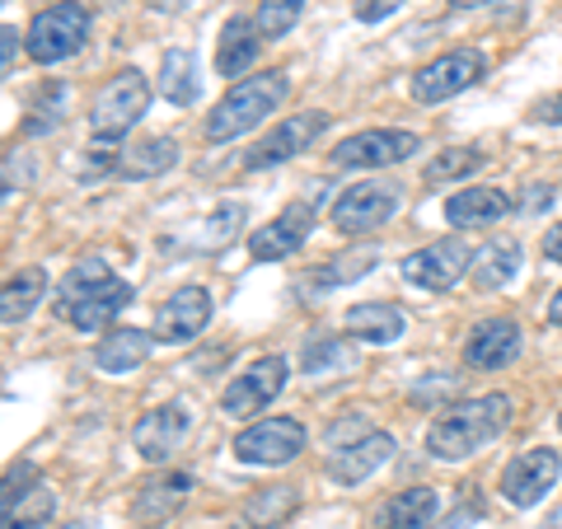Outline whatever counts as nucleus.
<instances>
[{"label": "nucleus", "instance_id": "f257e3e1", "mask_svg": "<svg viewBox=\"0 0 562 529\" xmlns=\"http://www.w3.org/2000/svg\"><path fill=\"white\" fill-rule=\"evenodd\" d=\"M132 305V281H122L103 258L76 262L57 286V319L80 333H103Z\"/></svg>", "mask_w": 562, "mask_h": 529}, {"label": "nucleus", "instance_id": "f03ea898", "mask_svg": "<svg viewBox=\"0 0 562 529\" xmlns=\"http://www.w3.org/2000/svg\"><path fill=\"white\" fill-rule=\"evenodd\" d=\"M516 417V403L506 394H483V398H469V403H454L441 417L431 421L427 431V450L436 460H469V454L487 450Z\"/></svg>", "mask_w": 562, "mask_h": 529}, {"label": "nucleus", "instance_id": "7ed1b4c3", "mask_svg": "<svg viewBox=\"0 0 562 529\" xmlns=\"http://www.w3.org/2000/svg\"><path fill=\"white\" fill-rule=\"evenodd\" d=\"M286 90H291V80L281 76V70H262V76H244V80H235L231 90H225V99L206 113L202 136L211 140V146H225V140H235V136H244V132H254L258 122H268V117L281 109Z\"/></svg>", "mask_w": 562, "mask_h": 529}, {"label": "nucleus", "instance_id": "20e7f679", "mask_svg": "<svg viewBox=\"0 0 562 529\" xmlns=\"http://www.w3.org/2000/svg\"><path fill=\"white\" fill-rule=\"evenodd\" d=\"M90 24L94 14L85 0H57V5H47L33 14V24L24 33V52L29 61L38 66H57L66 57H76V52L85 47V38H90Z\"/></svg>", "mask_w": 562, "mask_h": 529}, {"label": "nucleus", "instance_id": "39448f33", "mask_svg": "<svg viewBox=\"0 0 562 529\" xmlns=\"http://www.w3.org/2000/svg\"><path fill=\"white\" fill-rule=\"evenodd\" d=\"M146 109H150V80L140 76L136 66H127V70H117V76L94 94L90 132L109 136V140H122L140 117H146Z\"/></svg>", "mask_w": 562, "mask_h": 529}, {"label": "nucleus", "instance_id": "423d86ee", "mask_svg": "<svg viewBox=\"0 0 562 529\" xmlns=\"http://www.w3.org/2000/svg\"><path fill=\"white\" fill-rule=\"evenodd\" d=\"M305 440H310V431L295 417H268L235 436V460L258 464V469H281V464L301 460Z\"/></svg>", "mask_w": 562, "mask_h": 529}, {"label": "nucleus", "instance_id": "0eeeda50", "mask_svg": "<svg viewBox=\"0 0 562 529\" xmlns=\"http://www.w3.org/2000/svg\"><path fill=\"white\" fill-rule=\"evenodd\" d=\"M483 76H487V57H483V52H473V47L446 52V57H436V61H427L422 70H413L408 94L417 103H446L454 94H464L469 85H479Z\"/></svg>", "mask_w": 562, "mask_h": 529}, {"label": "nucleus", "instance_id": "6e6552de", "mask_svg": "<svg viewBox=\"0 0 562 529\" xmlns=\"http://www.w3.org/2000/svg\"><path fill=\"white\" fill-rule=\"evenodd\" d=\"M398 206H403L398 183L366 179V183H351L342 198L333 202V225H338L342 235H375L380 225L394 221Z\"/></svg>", "mask_w": 562, "mask_h": 529}, {"label": "nucleus", "instance_id": "1a4fd4ad", "mask_svg": "<svg viewBox=\"0 0 562 529\" xmlns=\"http://www.w3.org/2000/svg\"><path fill=\"white\" fill-rule=\"evenodd\" d=\"M422 150V136L417 132H403V127H371V132H357L333 146V165L338 169H384V165H403Z\"/></svg>", "mask_w": 562, "mask_h": 529}, {"label": "nucleus", "instance_id": "9d476101", "mask_svg": "<svg viewBox=\"0 0 562 529\" xmlns=\"http://www.w3.org/2000/svg\"><path fill=\"white\" fill-rule=\"evenodd\" d=\"M286 380H291V365L286 357H277V351H268V357H258L244 375H235L231 384H225V394H221V413L225 417H254L262 413L268 403L286 390Z\"/></svg>", "mask_w": 562, "mask_h": 529}, {"label": "nucleus", "instance_id": "9b49d317", "mask_svg": "<svg viewBox=\"0 0 562 529\" xmlns=\"http://www.w3.org/2000/svg\"><path fill=\"white\" fill-rule=\"evenodd\" d=\"M314 221H319V206H314V202L281 206L268 225H258V230L249 235V258L254 262H281V258H291L310 239Z\"/></svg>", "mask_w": 562, "mask_h": 529}, {"label": "nucleus", "instance_id": "f8f14e48", "mask_svg": "<svg viewBox=\"0 0 562 529\" xmlns=\"http://www.w3.org/2000/svg\"><path fill=\"white\" fill-rule=\"evenodd\" d=\"M558 473H562L558 450H549V446L520 450L516 460L506 464V473H502V497L512 506H520V510H530V506H539L558 487Z\"/></svg>", "mask_w": 562, "mask_h": 529}, {"label": "nucleus", "instance_id": "ddd939ff", "mask_svg": "<svg viewBox=\"0 0 562 529\" xmlns=\"http://www.w3.org/2000/svg\"><path fill=\"white\" fill-rule=\"evenodd\" d=\"M469 262H473V254L464 239H436L403 258V277L422 291H450L460 277H469Z\"/></svg>", "mask_w": 562, "mask_h": 529}, {"label": "nucleus", "instance_id": "4468645a", "mask_svg": "<svg viewBox=\"0 0 562 529\" xmlns=\"http://www.w3.org/2000/svg\"><path fill=\"white\" fill-rule=\"evenodd\" d=\"M211 314H216V305H211L206 286H179L169 295V305H160V314H155V342L160 347H188L192 338H202Z\"/></svg>", "mask_w": 562, "mask_h": 529}, {"label": "nucleus", "instance_id": "2eb2a0df", "mask_svg": "<svg viewBox=\"0 0 562 529\" xmlns=\"http://www.w3.org/2000/svg\"><path fill=\"white\" fill-rule=\"evenodd\" d=\"M328 122H333L328 113H295V117H286L281 127H272L249 155H244V169H272L281 160H291V155L310 150L314 140L328 132Z\"/></svg>", "mask_w": 562, "mask_h": 529}, {"label": "nucleus", "instance_id": "dca6fc26", "mask_svg": "<svg viewBox=\"0 0 562 529\" xmlns=\"http://www.w3.org/2000/svg\"><path fill=\"white\" fill-rule=\"evenodd\" d=\"M192 427V413L188 403H160V408H150L146 417L132 427V446L146 464H165L173 450L183 446V436Z\"/></svg>", "mask_w": 562, "mask_h": 529}, {"label": "nucleus", "instance_id": "f3484780", "mask_svg": "<svg viewBox=\"0 0 562 529\" xmlns=\"http://www.w3.org/2000/svg\"><path fill=\"white\" fill-rule=\"evenodd\" d=\"M394 436H384V431H366L361 440H347V446H338L328 454V479L338 483V487H357L366 483L380 464H390L394 460Z\"/></svg>", "mask_w": 562, "mask_h": 529}, {"label": "nucleus", "instance_id": "a211bd4d", "mask_svg": "<svg viewBox=\"0 0 562 529\" xmlns=\"http://www.w3.org/2000/svg\"><path fill=\"white\" fill-rule=\"evenodd\" d=\"M520 357V324L506 319V314H492V319L473 324L469 342H464V361L473 370H506Z\"/></svg>", "mask_w": 562, "mask_h": 529}, {"label": "nucleus", "instance_id": "6ab92c4d", "mask_svg": "<svg viewBox=\"0 0 562 529\" xmlns=\"http://www.w3.org/2000/svg\"><path fill=\"white\" fill-rule=\"evenodd\" d=\"M188 492H192V473H169V479H150V483H140V487H136L132 516H136L140 525L160 529V525H169L173 510L188 502Z\"/></svg>", "mask_w": 562, "mask_h": 529}, {"label": "nucleus", "instance_id": "aec40b11", "mask_svg": "<svg viewBox=\"0 0 562 529\" xmlns=\"http://www.w3.org/2000/svg\"><path fill=\"white\" fill-rule=\"evenodd\" d=\"M258 47H262V33L254 20H244V14H235V20H225L221 38H216V70L225 80H239L249 76L254 61H258Z\"/></svg>", "mask_w": 562, "mask_h": 529}, {"label": "nucleus", "instance_id": "412c9836", "mask_svg": "<svg viewBox=\"0 0 562 529\" xmlns=\"http://www.w3.org/2000/svg\"><path fill=\"white\" fill-rule=\"evenodd\" d=\"M342 328L351 333V338L371 342V347H390L403 338V328H408V319H403L398 305H384V300H366V305H351L342 314Z\"/></svg>", "mask_w": 562, "mask_h": 529}, {"label": "nucleus", "instance_id": "4be33fe9", "mask_svg": "<svg viewBox=\"0 0 562 529\" xmlns=\"http://www.w3.org/2000/svg\"><path fill=\"white\" fill-rule=\"evenodd\" d=\"M155 347V333H140V328H113L109 338H99L94 347V365L103 375H132L136 365H146Z\"/></svg>", "mask_w": 562, "mask_h": 529}, {"label": "nucleus", "instance_id": "5701e85b", "mask_svg": "<svg viewBox=\"0 0 562 529\" xmlns=\"http://www.w3.org/2000/svg\"><path fill=\"white\" fill-rule=\"evenodd\" d=\"M512 206L516 202L506 198L502 188H464L446 202V221L460 225V230H473V225H497Z\"/></svg>", "mask_w": 562, "mask_h": 529}, {"label": "nucleus", "instance_id": "b1692460", "mask_svg": "<svg viewBox=\"0 0 562 529\" xmlns=\"http://www.w3.org/2000/svg\"><path fill=\"white\" fill-rule=\"evenodd\" d=\"M436 510H441L436 487H403L394 492V502L380 506L375 529H427L436 520Z\"/></svg>", "mask_w": 562, "mask_h": 529}, {"label": "nucleus", "instance_id": "393cba45", "mask_svg": "<svg viewBox=\"0 0 562 529\" xmlns=\"http://www.w3.org/2000/svg\"><path fill=\"white\" fill-rule=\"evenodd\" d=\"M43 300H47V272L43 268L14 272L10 281H0V324H24Z\"/></svg>", "mask_w": 562, "mask_h": 529}, {"label": "nucleus", "instance_id": "a878e982", "mask_svg": "<svg viewBox=\"0 0 562 529\" xmlns=\"http://www.w3.org/2000/svg\"><path fill=\"white\" fill-rule=\"evenodd\" d=\"M516 272H520V244L516 239H492L487 249H479L469 262V277L479 291H502L506 281H516Z\"/></svg>", "mask_w": 562, "mask_h": 529}, {"label": "nucleus", "instance_id": "bb28decb", "mask_svg": "<svg viewBox=\"0 0 562 529\" xmlns=\"http://www.w3.org/2000/svg\"><path fill=\"white\" fill-rule=\"evenodd\" d=\"M173 165H179V140L150 136V140H140V146L122 150L117 173H122V179H155V173H165Z\"/></svg>", "mask_w": 562, "mask_h": 529}, {"label": "nucleus", "instance_id": "cd10ccee", "mask_svg": "<svg viewBox=\"0 0 562 529\" xmlns=\"http://www.w3.org/2000/svg\"><path fill=\"white\" fill-rule=\"evenodd\" d=\"M357 347H351L347 338H319L305 347V375L319 384V380H342L357 370Z\"/></svg>", "mask_w": 562, "mask_h": 529}, {"label": "nucleus", "instance_id": "c85d7f7f", "mask_svg": "<svg viewBox=\"0 0 562 529\" xmlns=\"http://www.w3.org/2000/svg\"><path fill=\"white\" fill-rule=\"evenodd\" d=\"M301 506V492L295 487H258L249 502H244V525L249 529H277L295 516Z\"/></svg>", "mask_w": 562, "mask_h": 529}, {"label": "nucleus", "instance_id": "c756f323", "mask_svg": "<svg viewBox=\"0 0 562 529\" xmlns=\"http://www.w3.org/2000/svg\"><path fill=\"white\" fill-rule=\"evenodd\" d=\"M160 94L173 103V109H192V103H198V61H192V52H183V47L165 52Z\"/></svg>", "mask_w": 562, "mask_h": 529}, {"label": "nucleus", "instance_id": "7c9ffc66", "mask_svg": "<svg viewBox=\"0 0 562 529\" xmlns=\"http://www.w3.org/2000/svg\"><path fill=\"white\" fill-rule=\"evenodd\" d=\"M52 510H57V497H52V487H43V479L29 487V497L10 510V520L0 529H43L52 520Z\"/></svg>", "mask_w": 562, "mask_h": 529}, {"label": "nucleus", "instance_id": "2f4dec72", "mask_svg": "<svg viewBox=\"0 0 562 529\" xmlns=\"http://www.w3.org/2000/svg\"><path fill=\"white\" fill-rule=\"evenodd\" d=\"M473 169H483V155H479V150L454 146V150L431 155L427 169H422V179H427V183H450V179H469Z\"/></svg>", "mask_w": 562, "mask_h": 529}, {"label": "nucleus", "instance_id": "473e14b6", "mask_svg": "<svg viewBox=\"0 0 562 529\" xmlns=\"http://www.w3.org/2000/svg\"><path fill=\"white\" fill-rule=\"evenodd\" d=\"M301 10H305V0H258V33H262V43L268 38H286V33L295 29V20H301Z\"/></svg>", "mask_w": 562, "mask_h": 529}, {"label": "nucleus", "instance_id": "72a5a7b5", "mask_svg": "<svg viewBox=\"0 0 562 529\" xmlns=\"http://www.w3.org/2000/svg\"><path fill=\"white\" fill-rule=\"evenodd\" d=\"M33 483H38V464H29V460L10 464L5 473H0V525H5V520H10V510L29 497V487H33Z\"/></svg>", "mask_w": 562, "mask_h": 529}, {"label": "nucleus", "instance_id": "f704fd0d", "mask_svg": "<svg viewBox=\"0 0 562 529\" xmlns=\"http://www.w3.org/2000/svg\"><path fill=\"white\" fill-rule=\"evenodd\" d=\"M380 262L375 249H357V254H342V258H333L324 272H314V286H342V281H357L366 277Z\"/></svg>", "mask_w": 562, "mask_h": 529}, {"label": "nucleus", "instance_id": "c9c22d12", "mask_svg": "<svg viewBox=\"0 0 562 529\" xmlns=\"http://www.w3.org/2000/svg\"><path fill=\"white\" fill-rule=\"evenodd\" d=\"M206 230H202V239H192V249H221V244H231L235 235H239V225H244V206L239 202H225L216 216L211 221H202Z\"/></svg>", "mask_w": 562, "mask_h": 529}, {"label": "nucleus", "instance_id": "e433bc0d", "mask_svg": "<svg viewBox=\"0 0 562 529\" xmlns=\"http://www.w3.org/2000/svg\"><path fill=\"white\" fill-rule=\"evenodd\" d=\"M14 61H20V29H5L0 24V80L14 70Z\"/></svg>", "mask_w": 562, "mask_h": 529}, {"label": "nucleus", "instance_id": "4c0bfd02", "mask_svg": "<svg viewBox=\"0 0 562 529\" xmlns=\"http://www.w3.org/2000/svg\"><path fill=\"white\" fill-rule=\"evenodd\" d=\"M398 5L403 0H357V20L361 24H380V20H390Z\"/></svg>", "mask_w": 562, "mask_h": 529}, {"label": "nucleus", "instance_id": "58836bf2", "mask_svg": "<svg viewBox=\"0 0 562 529\" xmlns=\"http://www.w3.org/2000/svg\"><path fill=\"white\" fill-rule=\"evenodd\" d=\"M535 122H553V127H562V94H549V99H539L535 109H530Z\"/></svg>", "mask_w": 562, "mask_h": 529}, {"label": "nucleus", "instance_id": "ea45409f", "mask_svg": "<svg viewBox=\"0 0 562 529\" xmlns=\"http://www.w3.org/2000/svg\"><path fill=\"white\" fill-rule=\"evenodd\" d=\"M549 206H553V188H530L520 202V211H530V216H539V211H549Z\"/></svg>", "mask_w": 562, "mask_h": 529}, {"label": "nucleus", "instance_id": "a19ab883", "mask_svg": "<svg viewBox=\"0 0 562 529\" xmlns=\"http://www.w3.org/2000/svg\"><path fill=\"white\" fill-rule=\"evenodd\" d=\"M543 258L558 262V268H562V225H553V230L543 235Z\"/></svg>", "mask_w": 562, "mask_h": 529}, {"label": "nucleus", "instance_id": "79ce46f5", "mask_svg": "<svg viewBox=\"0 0 562 529\" xmlns=\"http://www.w3.org/2000/svg\"><path fill=\"white\" fill-rule=\"evenodd\" d=\"M473 516H483V506H460L446 525H436V529H464V520H473Z\"/></svg>", "mask_w": 562, "mask_h": 529}, {"label": "nucleus", "instance_id": "37998d69", "mask_svg": "<svg viewBox=\"0 0 562 529\" xmlns=\"http://www.w3.org/2000/svg\"><path fill=\"white\" fill-rule=\"evenodd\" d=\"M549 324H558V328H562V291L549 300Z\"/></svg>", "mask_w": 562, "mask_h": 529}, {"label": "nucleus", "instance_id": "c03bdc74", "mask_svg": "<svg viewBox=\"0 0 562 529\" xmlns=\"http://www.w3.org/2000/svg\"><path fill=\"white\" fill-rule=\"evenodd\" d=\"M454 10H479V5H497V0H450Z\"/></svg>", "mask_w": 562, "mask_h": 529}, {"label": "nucleus", "instance_id": "a18cd8bd", "mask_svg": "<svg viewBox=\"0 0 562 529\" xmlns=\"http://www.w3.org/2000/svg\"><path fill=\"white\" fill-rule=\"evenodd\" d=\"M10 198V179H5V173H0V202H5Z\"/></svg>", "mask_w": 562, "mask_h": 529}, {"label": "nucleus", "instance_id": "49530a36", "mask_svg": "<svg viewBox=\"0 0 562 529\" xmlns=\"http://www.w3.org/2000/svg\"><path fill=\"white\" fill-rule=\"evenodd\" d=\"M558 427H562V413H558Z\"/></svg>", "mask_w": 562, "mask_h": 529}]
</instances>
